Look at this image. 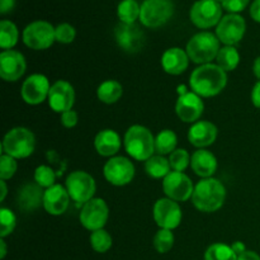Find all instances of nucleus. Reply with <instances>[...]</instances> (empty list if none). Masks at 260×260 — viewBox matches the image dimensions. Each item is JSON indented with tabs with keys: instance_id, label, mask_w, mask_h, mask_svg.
Here are the masks:
<instances>
[{
	"instance_id": "f257e3e1",
	"label": "nucleus",
	"mask_w": 260,
	"mask_h": 260,
	"mask_svg": "<svg viewBox=\"0 0 260 260\" xmlns=\"http://www.w3.org/2000/svg\"><path fill=\"white\" fill-rule=\"evenodd\" d=\"M228 84V74L217 63H205L190 74L189 86L201 98H211L220 94Z\"/></svg>"
},
{
	"instance_id": "f03ea898",
	"label": "nucleus",
	"mask_w": 260,
	"mask_h": 260,
	"mask_svg": "<svg viewBox=\"0 0 260 260\" xmlns=\"http://www.w3.org/2000/svg\"><path fill=\"white\" fill-rule=\"evenodd\" d=\"M225 200V185L216 178H205L194 185L192 202L201 212H216L222 207Z\"/></svg>"
},
{
	"instance_id": "7ed1b4c3",
	"label": "nucleus",
	"mask_w": 260,
	"mask_h": 260,
	"mask_svg": "<svg viewBox=\"0 0 260 260\" xmlns=\"http://www.w3.org/2000/svg\"><path fill=\"white\" fill-rule=\"evenodd\" d=\"M123 144L127 154L137 161H146L155 152L154 135L141 124H134L127 129Z\"/></svg>"
},
{
	"instance_id": "20e7f679",
	"label": "nucleus",
	"mask_w": 260,
	"mask_h": 260,
	"mask_svg": "<svg viewBox=\"0 0 260 260\" xmlns=\"http://www.w3.org/2000/svg\"><path fill=\"white\" fill-rule=\"evenodd\" d=\"M220 50V40L217 36L211 32L197 33L187 43V53L189 60L200 65L211 63L213 58L217 57Z\"/></svg>"
},
{
	"instance_id": "39448f33",
	"label": "nucleus",
	"mask_w": 260,
	"mask_h": 260,
	"mask_svg": "<svg viewBox=\"0 0 260 260\" xmlns=\"http://www.w3.org/2000/svg\"><path fill=\"white\" fill-rule=\"evenodd\" d=\"M3 150L14 159H25L30 156L36 149V137L30 129L25 127H14L7 132L3 140Z\"/></svg>"
},
{
	"instance_id": "423d86ee",
	"label": "nucleus",
	"mask_w": 260,
	"mask_h": 260,
	"mask_svg": "<svg viewBox=\"0 0 260 260\" xmlns=\"http://www.w3.org/2000/svg\"><path fill=\"white\" fill-rule=\"evenodd\" d=\"M174 14L172 0H144L140 12V22L147 28H159L167 24Z\"/></svg>"
},
{
	"instance_id": "0eeeda50",
	"label": "nucleus",
	"mask_w": 260,
	"mask_h": 260,
	"mask_svg": "<svg viewBox=\"0 0 260 260\" xmlns=\"http://www.w3.org/2000/svg\"><path fill=\"white\" fill-rule=\"evenodd\" d=\"M23 42L32 50H47L56 41L55 27L46 20H35L23 29Z\"/></svg>"
},
{
	"instance_id": "6e6552de",
	"label": "nucleus",
	"mask_w": 260,
	"mask_h": 260,
	"mask_svg": "<svg viewBox=\"0 0 260 260\" xmlns=\"http://www.w3.org/2000/svg\"><path fill=\"white\" fill-rule=\"evenodd\" d=\"M65 187L71 200L78 205H85L86 202L93 200L96 190L94 178L83 170H75L70 173L66 178Z\"/></svg>"
},
{
	"instance_id": "1a4fd4ad",
	"label": "nucleus",
	"mask_w": 260,
	"mask_h": 260,
	"mask_svg": "<svg viewBox=\"0 0 260 260\" xmlns=\"http://www.w3.org/2000/svg\"><path fill=\"white\" fill-rule=\"evenodd\" d=\"M190 22L201 29L217 27L222 19V5L216 0H198L189 12Z\"/></svg>"
},
{
	"instance_id": "9d476101",
	"label": "nucleus",
	"mask_w": 260,
	"mask_h": 260,
	"mask_svg": "<svg viewBox=\"0 0 260 260\" xmlns=\"http://www.w3.org/2000/svg\"><path fill=\"white\" fill-rule=\"evenodd\" d=\"M103 174L107 182L116 187L129 184L135 178V167L124 156H113L104 164Z\"/></svg>"
},
{
	"instance_id": "9b49d317",
	"label": "nucleus",
	"mask_w": 260,
	"mask_h": 260,
	"mask_svg": "<svg viewBox=\"0 0 260 260\" xmlns=\"http://www.w3.org/2000/svg\"><path fill=\"white\" fill-rule=\"evenodd\" d=\"M109 217V208L102 198H93L83 205L79 218L86 230L96 231L106 226Z\"/></svg>"
},
{
	"instance_id": "f8f14e48",
	"label": "nucleus",
	"mask_w": 260,
	"mask_h": 260,
	"mask_svg": "<svg viewBox=\"0 0 260 260\" xmlns=\"http://www.w3.org/2000/svg\"><path fill=\"white\" fill-rule=\"evenodd\" d=\"M152 216L160 229L173 231L182 222V208L170 198H160L155 202Z\"/></svg>"
},
{
	"instance_id": "ddd939ff",
	"label": "nucleus",
	"mask_w": 260,
	"mask_h": 260,
	"mask_svg": "<svg viewBox=\"0 0 260 260\" xmlns=\"http://www.w3.org/2000/svg\"><path fill=\"white\" fill-rule=\"evenodd\" d=\"M246 22L240 14H226L216 27V36L225 46H235L243 40Z\"/></svg>"
},
{
	"instance_id": "4468645a",
	"label": "nucleus",
	"mask_w": 260,
	"mask_h": 260,
	"mask_svg": "<svg viewBox=\"0 0 260 260\" xmlns=\"http://www.w3.org/2000/svg\"><path fill=\"white\" fill-rule=\"evenodd\" d=\"M165 196L175 202H185L192 198L193 183L187 174L182 172H170L162 180Z\"/></svg>"
},
{
	"instance_id": "2eb2a0df",
	"label": "nucleus",
	"mask_w": 260,
	"mask_h": 260,
	"mask_svg": "<svg viewBox=\"0 0 260 260\" xmlns=\"http://www.w3.org/2000/svg\"><path fill=\"white\" fill-rule=\"evenodd\" d=\"M50 81L42 74H33L28 76L22 84L20 95L23 101L29 106H37L43 103L48 98L50 93Z\"/></svg>"
},
{
	"instance_id": "dca6fc26",
	"label": "nucleus",
	"mask_w": 260,
	"mask_h": 260,
	"mask_svg": "<svg viewBox=\"0 0 260 260\" xmlns=\"http://www.w3.org/2000/svg\"><path fill=\"white\" fill-rule=\"evenodd\" d=\"M114 37L119 47L128 53H136L144 48L145 33L136 23H119L114 30Z\"/></svg>"
},
{
	"instance_id": "f3484780",
	"label": "nucleus",
	"mask_w": 260,
	"mask_h": 260,
	"mask_svg": "<svg viewBox=\"0 0 260 260\" xmlns=\"http://www.w3.org/2000/svg\"><path fill=\"white\" fill-rule=\"evenodd\" d=\"M48 106L56 113H63L73 109L75 103V90L74 86L66 80H57L51 85L48 93Z\"/></svg>"
},
{
	"instance_id": "a211bd4d",
	"label": "nucleus",
	"mask_w": 260,
	"mask_h": 260,
	"mask_svg": "<svg viewBox=\"0 0 260 260\" xmlns=\"http://www.w3.org/2000/svg\"><path fill=\"white\" fill-rule=\"evenodd\" d=\"M27 63L24 56L15 50L0 53V76L5 81H17L24 75Z\"/></svg>"
},
{
	"instance_id": "6ab92c4d",
	"label": "nucleus",
	"mask_w": 260,
	"mask_h": 260,
	"mask_svg": "<svg viewBox=\"0 0 260 260\" xmlns=\"http://www.w3.org/2000/svg\"><path fill=\"white\" fill-rule=\"evenodd\" d=\"M205 111V104L202 98L193 91H187L183 95H179L177 104H175V112L180 121L185 123H196Z\"/></svg>"
},
{
	"instance_id": "aec40b11",
	"label": "nucleus",
	"mask_w": 260,
	"mask_h": 260,
	"mask_svg": "<svg viewBox=\"0 0 260 260\" xmlns=\"http://www.w3.org/2000/svg\"><path fill=\"white\" fill-rule=\"evenodd\" d=\"M70 194L66 187L61 184H55L47 188L43 194V208L47 213L52 216H60L66 212L70 205Z\"/></svg>"
},
{
	"instance_id": "412c9836",
	"label": "nucleus",
	"mask_w": 260,
	"mask_h": 260,
	"mask_svg": "<svg viewBox=\"0 0 260 260\" xmlns=\"http://www.w3.org/2000/svg\"><path fill=\"white\" fill-rule=\"evenodd\" d=\"M217 127L208 121H198L190 126L188 132V140L190 145L197 149H205L211 146L217 139Z\"/></svg>"
},
{
	"instance_id": "4be33fe9",
	"label": "nucleus",
	"mask_w": 260,
	"mask_h": 260,
	"mask_svg": "<svg viewBox=\"0 0 260 260\" xmlns=\"http://www.w3.org/2000/svg\"><path fill=\"white\" fill-rule=\"evenodd\" d=\"M189 65V56L187 51L180 47L168 48L161 56V66L165 73L170 75H180Z\"/></svg>"
},
{
	"instance_id": "5701e85b",
	"label": "nucleus",
	"mask_w": 260,
	"mask_h": 260,
	"mask_svg": "<svg viewBox=\"0 0 260 260\" xmlns=\"http://www.w3.org/2000/svg\"><path fill=\"white\" fill-rule=\"evenodd\" d=\"M190 167L193 172L202 179L211 178L217 170V159L208 150L198 149L190 156Z\"/></svg>"
},
{
	"instance_id": "b1692460",
	"label": "nucleus",
	"mask_w": 260,
	"mask_h": 260,
	"mask_svg": "<svg viewBox=\"0 0 260 260\" xmlns=\"http://www.w3.org/2000/svg\"><path fill=\"white\" fill-rule=\"evenodd\" d=\"M43 194L45 192H42V187L37 183H27L20 188L17 194L18 207L25 212L37 210L41 205H43Z\"/></svg>"
},
{
	"instance_id": "393cba45",
	"label": "nucleus",
	"mask_w": 260,
	"mask_h": 260,
	"mask_svg": "<svg viewBox=\"0 0 260 260\" xmlns=\"http://www.w3.org/2000/svg\"><path fill=\"white\" fill-rule=\"evenodd\" d=\"M121 137L114 129H102L94 139V147L101 156L113 157L121 149Z\"/></svg>"
},
{
	"instance_id": "a878e982",
	"label": "nucleus",
	"mask_w": 260,
	"mask_h": 260,
	"mask_svg": "<svg viewBox=\"0 0 260 260\" xmlns=\"http://www.w3.org/2000/svg\"><path fill=\"white\" fill-rule=\"evenodd\" d=\"M123 88L117 80H106L96 89V96L102 103L114 104L121 99Z\"/></svg>"
},
{
	"instance_id": "bb28decb",
	"label": "nucleus",
	"mask_w": 260,
	"mask_h": 260,
	"mask_svg": "<svg viewBox=\"0 0 260 260\" xmlns=\"http://www.w3.org/2000/svg\"><path fill=\"white\" fill-rule=\"evenodd\" d=\"M145 172L154 179H161V178L164 179L172 172L169 159H165L162 155H152L149 160L145 161Z\"/></svg>"
},
{
	"instance_id": "cd10ccee",
	"label": "nucleus",
	"mask_w": 260,
	"mask_h": 260,
	"mask_svg": "<svg viewBox=\"0 0 260 260\" xmlns=\"http://www.w3.org/2000/svg\"><path fill=\"white\" fill-rule=\"evenodd\" d=\"M178 137L174 131L172 129H162L155 137V152L157 155H168L172 154L173 151L177 150Z\"/></svg>"
},
{
	"instance_id": "c85d7f7f",
	"label": "nucleus",
	"mask_w": 260,
	"mask_h": 260,
	"mask_svg": "<svg viewBox=\"0 0 260 260\" xmlns=\"http://www.w3.org/2000/svg\"><path fill=\"white\" fill-rule=\"evenodd\" d=\"M140 12H141V5L137 0H122L117 7V15L121 23L132 24L140 19Z\"/></svg>"
},
{
	"instance_id": "c756f323",
	"label": "nucleus",
	"mask_w": 260,
	"mask_h": 260,
	"mask_svg": "<svg viewBox=\"0 0 260 260\" xmlns=\"http://www.w3.org/2000/svg\"><path fill=\"white\" fill-rule=\"evenodd\" d=\"M18 38L19 32L17 25L10 20L3 19L0 22V47L4 51L12 50L18 43Z\"/></svg>"
},
{
	"instance_id": "7c9ffc66",
	"label": "nucleus",
	"mask_w": 260,
	"mask_h": 260,
	"mask_svg": "<svg viewBox=\"0 0 260 260\" xmlns=\"http://www.w3.org/2000/svg\"><path fill=\"white\" fill-rule=\"evenodd\" d=\"M216 60H217V65L228 73V71H233L238 68L239 62H240V55L234 46H223L218 51Z\"/></svg>"
},
{
	"instance_id": "2f4dec72",
	"label": "nucleus",
	"mask_w": 260,
	"mask_h": 260,
	"mask_svg": "<svg viewBox=\"0 0 260 260\" xmlns=\"http://www.w3.org/2000/svg\"><path fill=\"white\" fill-rule=\"evenodd\" d=\"M205 260H238V255L230 245L216 243L208 246L205 253Z\"/></svg>"
},
{
	"instance_id": "473e14b6",
	"label": "nucleus",
	"mask_w": 260,
	"mask_h": 260,
	"mask_svg": "<svg viewBox=\"0 0 260 260\" xmlns=\"http://www.w3.org/2000/svg\"><path fill=\"white\" fill-rule=\"evenodd\" d=\"M112 244H113L112 236L104 229L91 233L90 245L93 250H95L96 253H107L112 248Z\"/></svg>"
},
{
	"instance_id": "72a5a7b5",
	"label": "nucleus",
	"mask_w": 260,
	"mask_h": 260,
	"mask_svg": "<svg viewBox=\"0 0 260 260\" xmlns=\"http://www.w3.org/2000/svg\"><path fill=\"white\" fill-rule=\"evenodd\" d=\"M154 248L157 253L165 254L168 251L172 250L173 245H174V235H173L172 230H165V229H160L154 236Z\"/></svg>"
},
{
	"instance_id": "f704fd0d",
	"label": "nucleus",
	"mask_w": 260,
	"mask_h": 260,
	"mask_svg": "<svg viewBox=\"0 0 260 260\" xmlns=\"http://www.w3.org/2000/svg\"><path fill=\"white\" fill-rule=\"evenodd\" d=\"M35 182L42 188H50L55 185L56 182V173L53 172L52 168L47 165H40L35 170Z\"/></svg>"
},
{
	"instance_id": "c9c22d12",
	"label": "nucleus",
	"mask_w": 260,
	"mask_h": 260,
	"mask_svg": "<svg viewBox=\"0 0 260 260\" xmlns=\"http://www.w3.org/2000/svg\"><path fill=\"white\" fill-rule=\"evenodd\" d=\"M17 226V217L9 208H0V238L10 235Z\"/></svg>"
},
{
	"instance_id": "e433bc0d",
	"label": "nucleus",
	"mask_w": 260,
	"mask_h": 260,
	"mask_svg": "<svg viewBox=\"0 0 260 260\" xmlns=\"http://www.w3.org/2000/svg\"><path fill=\"white\" fill-rule=\"evenodd\" d=\"M169 164L172 172H184L190 164V156L187 150L177 149L169 156Z\"/></svg>"
},
{
	"instance_id": "4c0bfd02",
	"label": "nucleus",
	"mask_w": 260,
	"mask_h": 260,
	"mask_svg": "<svg viewBox=\"0 0 260 260\" xmlns=\"http://www.w3.org/2000/svg\"><path fill=\"white\" fill-rule=\"evenodd\" d=\"M18 169L17 159L9 156L7 154H3L0 156V179L8 180L15 174Z\"/></svg>"
},
{
	"instance_id": "58836bf2",
	"label": "nucleus",
	"mask_w": 260,
	"mask_h": 260,
	"mask_svg": "<svg viewBox=\"0 0 260 260\" xmlns=\"http://www.w3.org/2000/svg\"><path fill=\"white\" fill-rule=\"evenodd\" d=\"M55 37L57 42L68 45V43H71L75 40L76 30L75 28L71 24H69V23H61V24H58L57 27L55 28Z\"/></svg>"
},
{
	"instance_id": "ea45409f",
	"label": "nucleus",
	"mask_w": 260,
	"mask_h": 260,
	"mask_svg": "<svg viewBox=\"0 0 260 260\" xmlns=\"http://www.w3.org/2000/svg\"><path fill=\"white\" fill-rule=\"evenodd\" d=\"M250 0H223L222 9H225L229 14H239L249 5Z\"/></svg>"
},
{
	"instance_id": "a19ab883",
	"label": "nucleus",
	"mask_w": 260,
	"mask_h": 260,
	"mask_svg": "<svg viewBox=\"0 0 260 260\" xmlns=\"http://www.w3.org/2000/svg\"><path fill=\"white\" fill-rule=\"evenodd\" d=\"M79 121V116L75 111L70 109L68 112H63L61 113V123H62L63 127L66 128H73V127L76 126Z\"/></svg>"
},
{
	"instance_id": "79ce46f5",
	"label": "nucleus",
	"mask_w": 260,
	"mask_h": 260,
	"mask_svg": "<svg viewBox=\"0 0 260 260\" xmlns=\"http://www.w3.org/2000/svg\"><path fill=\"white\" fill-rule=\"evenodd\" d=\"M15 7V0H0V14L5 15Z\"/></svg>"
},
{
	"instance_id": "37998d69",
	"label": "nucleus",
	"mask_w": 260,
	"mask_h": 260,
	"mask_svg": "<svg viewBox=\"0 0 260 260\" xmlns=\"http://www.w3.org/2000/svg\"><path fill=\"white\" fill-rule=\"evenodd\" d=\"M251 19L260 23V0H254L250 5Z\"/></svg>"
},
{
	"instance_id": "c03bdc74",
	"label": "nucleus",
	"mask_w": 260,
	"mask_h": 260,
	"mask_svg": "<svg viewBox=\"0 0 260 260\" xmlns=\"http://www.w3.org/2000/svg\"><path fill=\"white\" fill-rule=\"evenodd\" d=\"M251 102L256 108L260 109V80L253 86L251 90Z\"/></svg>"
},
{
	"instance_id": "a18cd8bd",
	"label": "nucleus",
	"mask_w": 260,
	"mask_h": 260,
	"mask_svg": "<svg viewBox=\"0 0 260 260\" xmlns=\"http://www.w3.org/2000/svg\"><path fill=\"white\" fill-rule=\"evenodd\" d=\"M238 260H260V256L255 251L245 250L243 254L238 256Z\"/></svg>"
},
{
	"instance_id": "49530a36",
	"label": "nucleus",
	"mask_w": 260,
	"mask_h": 260,
	"mask_svg": "<svg viewBox=\"0 0 260 260\" xmlns=\"http://www.w3.org/2000/svg\"><path fill=\"white\" fill-rule=\"evenodd\" d=\"M231 248H233V250L235 251V254L236 255H240V254H243L244 251L246 250V246H245V244L244 243H241V241H235V243L233 244V245H231Z\"/></svg>"
},
{
	"instance_id": "de8ad7c7",
	"label": "nucleus",
	"mask_w": 260,
	"mask_h": 260,
	"mask_svg": "<svg viewBox=\"0 0 260 260\" xmlns=\"http://www.w3.org/2000/svg\"><path fill=\"white\" fill-rule=\"evenodd\" d=\"M253 73L254 75L260 80V56L256 57V60L254 61V65H253Z\"/></svg>"
},
{
	"instance_id": "09e8293b",
	"label": "nucleus",
	"mask_w": 260,
	"mask_h": 260,
	"mask_svg": "<svg viewBox=\"0 0 260 260\" xmlns=\"http://www.w3.org/2000/svg\"><path fill=\"white\" fill-rule=\"evenodd\" d=\"M0 187H2V196H0V201L4 202L8 193V188H7V183H5V180H0Z\"/></svg>"
},
{
	"instance_id": "8fccbe9b",
	"label": "nucleus",
	"mask_w": 260,
	"mask_h": 260,
	"mask_svg": "<svg viewBox=\"0 0 260 260\" xmlns=\"http://www.w3.org/2000/svg\"><path fill=\"white\" fill-rule=\"evenodd\" d=\"M7 255V244L4 239H0V259H4Z\"/></svg>"
},
{
	"instance_id": "3c124183",
	"label": "nucleus",
	"mask_w": 260,
	"mask_h": 260,
	"mask_svg": "<svg viewBox=\"0 0 260 260\" xmlns=\"http://www.w3.org/2000/svg\"><path fill=\"white\" fill-rule=\"evenodd\" d=\"M216 2H217V3H220V4H222V2H223V0H216Z\"/></svg>"
}]
</instances>
